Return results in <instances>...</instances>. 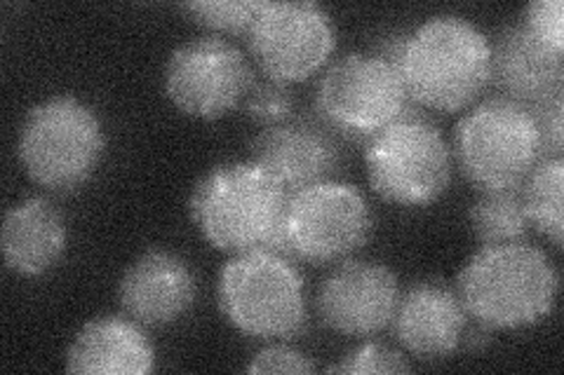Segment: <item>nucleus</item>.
Wrapping results in <instances>:
<instances>
[{
  "mask_svg": "<svg viewBox=\"0 0 564 375\" xmlns=\"http://www.w3.org/2000/svg\"><path fill=\"white\" fill-rule=\"evenodd\" d=\"M155 368V350L134 319L106 315L83 324L66 350L68 373L147 375Z\"/></svg>",
  "mask_w": 564,
  "mask_h": 375,
  "instance_id": "f3484780",
  "label": "nucleus"
},
{
  "mask_svg": "<svg viewBox=\"0 0 564 375\" xmlns=\"http://www.w3.org/2000/svg\"><path fill=\"white\" fill-rule=\"evenodd\" d=\"M339 136L321 118H292L263 128L252 141V163L288 195L329 181L341 167Z\"/></svg>",
  "mask_w": 564,
  "mask_h": 375,
  "instance_id": "ddd939ff",
  "label": "nucleus"
},
{
  "mask_svg": "<svg viewBox=\"0 0 564 375\" xmlns=\"http://www.w3.org/2000/svg\"><path fill=\"white\" fill-rule=\"evenodd\" d=\"M242 109L252 122L261 128H273V124L288 122L296 113V99L288 82H280L273 78L254 80L250 92L245 95Z\"/></svg>",
  "mask_w": 564,
  "mask_h": 375,
  "instance_id": "4be33fe9",
  "label": "nucleus"
},
{
  "mask_svg": "<svg viewBox=\"0 0 564 375\" xmlns=\"http://www.w3.org/2000/svg\"><path fill=\"white\" fill-rule=\"evenodd\" d=\"M564 159L543 157L522 184V198L532 228L555 249L564 246Z\"/></svg>",
  "mask_w": 564,
  "mask_h": 375,
  "instance_id": "aec40b11",
  "label": "nucleus"
},
{
  "mask_svg": "<svg viewBox=\"0 0 564 375\" xmlns=\"http://www.w3.org/2000/svg\"><path fill=\"white\" fill-rule=\"evenodd\" d=\"M456 294L475 324L513 331L534 327L553 312L560 275L534 244L480 246L458 271Z\"/></svg>",
  "mask_w": 564,
  "mask_h": 375,
  "instance_id": "f257e3e1",
  "label": "nucleus"
},
{
  "mask_svg": "<svg viewBox=\"0 0 564 375\" xmlns=\"http://www.w3.org/2000/svg\"><path fill=\"white\" fill-rule=\"evenodd\" d=\"M400 300L398 275L375 261H344L327 275L315 308L334 333L365 338L391 327Z\"/></svg>",
  "mask_w": 564,
  "mask_h": 375,
  "instance_id": "f8f14e48",
  "label": "nucleus"
},
{
  "mask_svg": "<svg viewBox=\"0 0 564 375\" xmlns=\"http://www.w3.org/2000/svg\"><path fill=\"white\" fill-rule=\"evenodd\" d=\"M104 148V124L93 106L57 95L31 106L17 155L33 184L52 192H74L95 176Z\"/></svg>",
  "mask_w": 564,
  "mask_h": 375,
  "instance_id": "39448f33",
  "label": "nucleus"
},
{
  "mask_svg": "<svg viewBox=\"0 0 564 375\" xmlns=\"http://www.w3.org/2000/svg\"><path fill=\"white\" fill-rule=\"evenodd\" d=\"M242 49L221 35H200L172 49L163 70L165 97L188 118L219 120L242 106L254 82Z\"/></svg>",
  "mask_w": 564,
  "mask_h": 375,
  "instance_id": "9d476101",
  "label": "nucleus"
},
{
  "mask_svg": "<svg viewBox=\"0 0 564 375\" xmlns=\"http://www.w3.org/2000/svg\"><path fill=\"white\" fill-rule=\"evenodd\" d=\"M66 221L59 207L47 198H29L6 211L0 228V249L6 267L22 277H41L66 252Z\"/></svg>",
  "mask_w": 564,
  "mask_h": 375,
  "instance_id": "a211bd4d",
  "label": "nucleus"
},
{
  "mask_svg": "<svg viewBox=\"0 0 564 375\" xmlns=\"http://www.w3.org/2000/svg\"><path fill=\"white\" fill-rule=\"evenodd\" d=\"M327 373L344 375H375V373H410L412 366L400 350L383 343H365L358 350L348 352L341 362L325 368Z\"/></svg>",
  "mask_w": 564,
  "mask_h": 375,
  "instance_id": "5701e85b",
  "label": "nucleus"
},
{
  "mask_svg": "<svg viewBox=\"0 0 564 375\" xmlns=\"http://www.w3.org/2000/svg\"><path fill=\"white\" fill-rule=\"evenodd\" d=\"M564 5L562 0H534L522 12V24L555 55H564Z\"/></svg>",
  "mask_w": 564,
  "mask_h": 375,
  "instance_id": "b1692460",
  "label": "nucleus"
},
{
  "mask_svg": "<svg viewBox=\"0 0 564 375\" xmlns=\"http://www.w3.org/2000/svg\"><path fill=\"white\" fill-rule=\"evenodd\" d=\"M288 192L252 159L212 167L188 198L191 221L226 254L275 249Z\"/></svg>",
  "mask_w": 564,
  "mask_h": 375,
  "instance_id": "f03ea898",
  "label": "nucleus"
},
{
  "mask_svg": "<svg viewBox=\"0 0 564 375\" xmlns=\"http://www.w3.org/2000/svg\"><path fill=\"white\" fill-rule=\"evenodd\" d=\"M468 319L456 289L440 279H426L400 294L391 327L412 356L435 362L462 348Z\"/></svg>",
  "mask_w": 564,
  "mask_h": 375,
  "instance_id": "2eb2a0df",
  "label": "nucleus"
},
{
  "mask_svg": "<svg viewBox=\"0 0 564 375\" xmlns=\"http://www.w3.org/2000/svg\"><path fill=\"white\" fill-rule=\"evenodd\" d=\"M228 324L254 341H288L306 329V284L292 258L273 249L236 254L217 284Z\"/></svg>",
  "mask_w": 564,
  "mask_h": 375,
  "instance_id": "20e7f679",
  "label": "nucleus"
},
{
  "mask_svg": "<svg viewBox=\"0 0 564 375\" xmlns=\"http://www.w3.org/2000/svg\"><path fill=\"white\" fill-rule=\"evenodd\" d=\"M543 144V157H562L564 148V92L532 109Z\"/></svg>",
  "mask_w": 564,
  "mask_h": 375,
  "instance_id": "a878e982",
  "label": "nucleus"
},
{
  "mask_svg": "<svg viewBox=\"0 0 564 375\" xmlns=\"http://www.w3.org/2000/svg\"><path fill=\"white\" fill-rule=\"evenodd\" d=\"M375 219L365 195L350 184L323 181L288 195L273 252L311 265H329L362 249Z\"/></svg>",
  "mask_w": 564,
  "mask_h": 375,
  "instance_id": "6e6552de",
  "label": "nucleus"
},
{
  "mask_svg": "<svg viewBox=\"0 0 564 375\" xmlns=\"http://www.w3.org/2000/svg\"><path fill=\"white\" fill-rule=\"evenodd\" d=\"M454 157L468 181L482 190L520 188L543 159L532 109L491 97L456 122Z\"/></svg>",
  "mask_w": 564,
  "mask_h": 375,
  "instance_id": "423d86ee",
  "label": "nucleus"
},
{
  "mask_svg": "<svg viewBox=\"0 0 564 375\" xmlns=\"http://www.w3.org/2000/svg\"><path fill=\"white\" fill-rule=\"evenodd\" d=\"M402 74L375 52H350L317 85L315 113L339 139L369 141L410 111Z\"/></svg>",
  "mask_w": 564,
  "mask_h": 375,
  "instance_id": "0eeeda50",
  "label": "nucleus"
},
{
  "mask_svg": "<svg viewBox=\"0 0 564 375\" xmlns=\"http://www.w3.org/2000/svg\"><path fill=\"white\" fill-rule=\"evenodd\" d=\"M468 223L480 246L527 242L532 235V221L520 188L482 190L478 200L468 209Z\"/></svg>",
  "mask_w": 564,
  "mask_h": 375,
  "instance_id": "6ab92c4d",
  "label": "nucleus"
},
{
  "mask_svg": "<svg viewBox=\"0 0 564 375\" xmlns=\"http://www.w3.org/2000/svg\"><path fill=\"white\" fill-rule=\"evenodd\" d=\"M489 47V82L501 97L536 109L564 92V55L536 41L522 22L499 29Z\"/></svg>",
  "mask_w": 564,
  "mask_h": 375,
  "instance_id": "dca6fc26",
  "label": "nucleus"
},
{
  "mask_svg": "<svg viewBox=\"0 0 564 375\" xmlns=\"http://www.w3.org/2000/svg\"><path fill=\"white\" fill-rule=\"evenodd\" d=\"M259 5L252 0H196V3H184L182 10L198 26L212 31V35H242L250 33Z\"/></svg>",
  "mask_w": 564,
  "mask_h": 375,
  "instance_id": "412c9836",
  "label": "nucleus"
},
{
  "mask_svg": "<svg viewBox=\"0 0 564 375\" xmlns=\"http://www.w3.org/2000/svg\"><path fill=\"white\" fill-rule=\"evenodd\" d=\"M487 35L458 14H435L410 31L400 74L410 99L433 111H464L489 85Z\"/></svg>",
  "mask_w": 564,
  "mask_h": 375,
  "instance_id": "7ed1b4c3",
  "label": "nucleus"
},
{
  "mask_svg": "<svg viewBox=\"0 0 564 375\" xmlns=\"http://www.w3.org/2000/svg\"><path fill=\"white\" fill-rule=\"evenodd\" d=\"M247 43L263 76L292 85L327 64L337 45V31L327 10L317 3L263 0Z\"/></svg>",
  "mask_w": 564,
  "mask_h": 375,
  "instance_id": "9b49d317",
  "label": "nucleus"
},
{
  "mask_svg": "<svg viewBox=\"0 0 564 375\" xmlns=\"http://www.w3.org/2000/svg\"><path fill=\"white\" fill-rule=\"evenodd\" d=\"M369 186L391 205L426 207L452 181V151L443 132L416 113L402 115L367 141Z\"/></svg>",
  "mask_w": 564,
  "mask_h": 375,
  "instance_id": "1a4fd4ad",
  "label": "nucleus"
},
{
  "mask_svg": "<svg viewBox=\"0 0 564 375\" xmlns=\"http://www.w3.org/2000/svg\"><path fill=\"white\" fill-rule=\"evenodd\" d=\"M247 373H315V364L308 354L299 352L290 345H269L254 354Z\"/></svg>",
  "mask_w": 564,
  "mask_h": 375,
  "instance_id": "393cba45",
  "label": "nucleus"
},
{
  "mask_svg": "<svg viewBox=\"0 0 564 375\" xmlns=\"http://www.w3.org/2000/svg\"><path fill=\"white\" fill-rule=\"evenodd\" d=\"M196 296L198 282L191 265L167 249H149L118 284L122 312L147 329L174 324L193 308Z\"/></svg>",
  "mask_w": 564,
  "mask_h": 375,
  "instance_id": "4468645a",
  "label": "nucleus"
}]
</instances>
